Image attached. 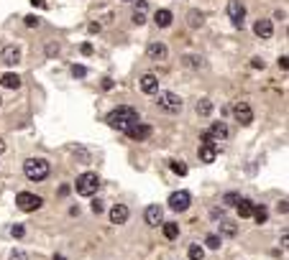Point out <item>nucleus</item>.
Here are the masks:
<instances>
[{
  "label": "nucleus",
  "mask_w": 289,
  "mask_h": 260,
  "mask_svg": "<svg viewBox=\"0 0 289 260\" xmlns=\"http://www.w3.org/2000/svg\"><path fill=\"white\" fill-rule=\"evenodd\" d=\"M39 23H41V20H39L36 16H26V26H28V28H33V26H39Z\"/></svg>",
  "instance_id": "obj_36"
},
{
  "label": "nucleus",
  "mask_w": 289,
  "mask_h": 260,
  "mask_svg": "<svg viewBox=\"0 0 289 260\" xmlns=\"http://www.w3.org/2000/svg\"><path fill=\"white\" fill-rule=\"evenodd\" d=\"M251 66H253V69H264V59H251Z\"/></svg>",
  "instance_id": "obj_39"
},
{
  "label": "nucleus",
  "mask_w": 289,
  "mask_h": 260,
  "mask_svg": "<svg viewBox=\"0 0 289 260\" xmlns=\"http://www.w3.org/2000/svg\"><path fill=\"white\" fill-rule=\"evenodd\" d=\"M141 92H146V95L159 92V77L156 74H143L141 77Z\"/></svg>",
  "instance_id": "obj_15"
},
{
  "label": "nucleus",
  "mask_w": 289,
  "mask_h": 260,
  "mask_svg": "<svg viewBox=\"0 0 289 260\" xmlns=\"http://www.w3.org/2000/svg\"><path fill=\"white\" fill-rule=\"evenodd\" d=\"M146 56H149L151 61H164L166 56H169V49H166V43H161V41H154V43H149Z\"/></svg>",
  "instance_id": "obj_10"
},
{
  "label": "nucleus",
  "mask_w": 289,
  "mask_h": 260,
  "mask_svg": "<svg viewBox=\"0 0 289 260\" xmlns=\"http://www.w3.org/2000/svg\"><path fill=\"white\" fill-rule=\"evenodd\" d=\"M33 5H39V8H46V0H31Z\"/></svg>",
  "instance_id": "obj_43"
},
{
  "label": "nucleus",
  "mask_w": 289,
  "mask_h": 260,
  "mask_svg": "<svg viewBox=\"0 0 289 260\" xmlns=\"http://www.w3.org/2000/svg\"><path fill=\"white\" fill-rule=\"evenodd\" d=\"M187 23H190L192 28H197V26L205 23V16L200 13V10H190V13H187Z\"/></svg>",
  "instance_id": "obj_24"
},
{
  "label": "nucleus",
  "mask_w": 289,
  "mask_h": 260,
  "mask_svg": "<svg viewBox=\"0 0 289 260\" xmlns=\"http://www.w3.org/2000/svg\"><path fill=\"white\" fill-rule=\"evenodd\" d=\"M192 204V194L190 191H174L169 197V209L172 212H187Z\"/></svg>",
  "instance_id": "obj_7"
},
{
  "label": "nucleus",
  "mask_w": 289,
  "mask_h": 260,
  "mask_svg": "<svg viewBox=\"0 0 289 260\" xmlns=\"http://www.w3.org/2000/svg\"><path fill=\"white\" fill-rule=\"evenodd\" d=\"M92 51H95V49H92V43H87V41H85V43H82V54H85V56H92Z\"/></svg>",
  "instance_id": "obj_38"
},
{
  "label": "nucleus",
  "mask_w": 289,
  "mask_h": 260,
  "mask_svg": "<svg viewBox=\"0 0 289 260\" xmlns=\"http://www.w3.org/2000/svg\"><path fill=\"white\" fill-rule=\"evenodd\" d=\"M202 143H215L213 138H210V133L205 130V133H200V145H202Z\"/></svg>",
  "instance_id": "obj_37"
},
{
  "label": "nucleus",
  "mask_w": 289,
  "mask_h": 260,
  "mask_svg": "<svg viewBox=\"0 0 289 260\" xmlns=\"http://www.w3.org/2000/svg\"><path fill=\"white\" fill-rule=\"evenodd\" d=\"M238 214H241V217H251V214H253V207H256V204H253V201L251 199H238Z\"/></svg>",
  "instance_id": "obj_21"
},
{
  "label": "nucleus",
  "mask_w": 289,
  "mask_h": 260,
  "mask_svg": "<svg viewBox=\"0 0 289 260\" xmlns=\"http://www.w3.org/2000/svg\"><path fill=\"white\" fill-rule=\"evenodd\" d=\"M0 84L8 87V89H18V87H21V77H18V74H13V72H8V74L0 77Z\"/></svg>",
  "instance_id": "obj_20"
},
{
  "label": "nucleus",
  "mask_w": 289,
  "mask_h": 260,
  "mask_svg": "<svg viewBox=\"0 0 289 260\" xmlns=\"http://www.w3.org/2000/svg\"><path fill=\"white\" fill-rule=\"evenodd\" d=\"M253 33H256L259 39H271V33H274L271 20L269 18H259L256 23H253Z\"/></svg>",
  "instance_id": "obj_13"
},
{
  "label": "nucleus",
  "mask_w": 289,
  "mask_h": 260,
  "mask_svg": "<svg viewBox=\"0 0 289 260\" xmlns=\"http://www.w3.org/2000/svg\"><path fill=\"white\" fill-rule=\"evenodd\" d=\"M100 189V176L92 174V171H85L77 176V181H74V191L80 197H92L95 191Z\"/></svg>",
  "instance_id": "obj_3"
},
{
  "label": "nucleus",
  "mask_w": 289,
  "mask_h": 260,
  "mask_svg": "<svg viewBox=\"0 0 289 260\" xmlns=\"http://www.w3.org/2000/svg\"><path fill=\"white\" fill-rule=\"evenodd\" d=\"M41 204H44V199L36 197V194H31V191H21V194L16 197V207H18L21 212H26V214L41 209Z\"/></svg>",
  "instance_id": "obj_4"
},
{
  "label": "nucleus",
  "mask_w": 289,
  "mask_h": 260,
  "mask_svg": "<svg viewBox=\"0 0 289 260\" xmlns=\"http://www.w3.org/2000/svg\"><path fill=\"white\" fill-rule=\"evenodd\" d=\"M49 171H51V166L46 158H26L23 161V174L28 181H44L49 176Z\"/></svg>",
  "instance_id": "obj_2"
},
{
  "label": "nucleus",
  "mask_w": 289,
  "mask_h": 260,
  "mask_svg": "<svg viewBox=\"0 0 289 260\" xmlns=\"http://www.w3.org/2000/svg\"><path fill=\"white\" fill-rule=\"evenodd\" d=\"M207 133H210V138H213L215 143H218V140H228V135H230V130H228V125H225L223 120H215L213 125H210Z\"/></svg>",
  "instance_id": "obj_12"
},
{
  "label": "nucleus",
  "mask_w": 289,
  "mask_h": 260,
  "mask_svg": "<svg viewBox=\"0 0 289 260\" xmlns=\"http://www.w3.org/2000/svg\"><path fill=\"white\" fill-rule=\"evenodd\" d=\"M128 207L126 204H115L113 209H110V222L113 224H126V220H128Z\"/></svg>",
  "instance_id": "obj_16"
},
{
  "label": "nucleus",
  "mask_w": 289,
  "mask_h": 260,
  "mask_svg": "<svg viewBox=\"0 0 289 260\" xmlns=\"http://www.w3.org/2000/svg\"><path fill=\"white\" fill-rule=\"evenodd\" d=\"M143 222H146L149 227H159V224L164 222V209L159 204L146 207V212H143Z\"/></svg>",
  "instance_id": "obj_8"
},
{
  "label": "nucleus",
  "mask_w": 289,
  "mask_h": 260,
  "mask_svg": "<svg viewBox=\"0 0 289 260\" xmlns=\"http://www.w3.org/2000/svg\"><path fill=\"white\" fill-rule=\"evenodd\" d=\"M228 18L236 28H243V23H246V5H243L241 0H230L228 3Z\"/></svg>",
  "instance_id": "obj_6"
},
{
  "label": "nucleus",
  "mask_w": 289,
  "mask_h": 260,
  "mask_svg": "<svg viewBox=\"0 0 289 260\" xmlns=\"http://www.w3.org/2000/svg\"><path fill=\"white\" fill-rule=\"evenodd\" d=\"M90 209H92L95 214H100V212H103V209H105V204H103V199H95V201H92V204H90Z\"/></svg>",
  "instance_id": "obj_32"
},
{
  "label": "nucleus",
  "mask_w": 289,
  "mask_h": 260,
  "mask_svg": "<svg viewBox=\"0 0 289 260\" xmlns=\"http://www.w3.org/2000/svg\"><path fill=\"white\" fill-rule=\"evenodd\" d=\"M46 51H49V56H54V54H59V46H49Z\"/></svg>",
  "instance_id": "obj_44"
},
{
  "label": "nucleus",
  "mask_w": 289,
  "mask_h": 260,
  "mask_svg": "<svg viewBox=\"0 0 289 260\" xmlns=\"http://www.w3.org/2000/svg\"><path fill=\"white\" fill-rule=\"evenodd\" d=\"M218 158V143H202L200 145V161L202 163H213Z\"/></svg>",
  "instance_id": "obj_14"
},
{
  "label": "nucleus",
  "mask_w": 289,
  "mask_h": 260,
  "mask_svg": "<svg viewBox=\"0 0 289 260\" xmlns=\"http://www.w3.org/2000/svg\"><path fill=\"white\" fill-rule=\"evenodd\" d=\"M10 235L16 237V240H21V237L26 235V230H23V224H13V227H10Z\"/></svg>",
  "instance_id": "obj_31"
},
{
  "label": "nucleus",
  "mask_w": 289,
  "mask_h": 260,
  "mask_svg": "<svg viewBox=\"0 0 289 260\" xmlns=\"http://www.w3.org/2000/svg\"><path fill=\"white\" fill-rule=\"evenodd\" d=\"M10 260H28V255L23 250H13V255H10Z\"/></svg>",
  "instance_id": "obj_35"
},
{
  "label": "nucleus",
  "mask_w": 289,
  "mask_h": 260,
  "mask_svg": "<svg viewBox=\"0 0 289 260\" xmlns=\"http://www.w3.org/2000/svg\"><path fill=\"white\" fill-rule=\"evenodd\" d=\"M210 112H213V102H210V100H200L197 102V115L200 118H210Z\"/></svg>",
  "instance_id": "obj_25"
},
{
  "label": "nucleus",
  "mask_w": 289,
  "mask_h": 260,
  "mask_svg": "<svg viewBox=\"0 0 289 260\" xmlns=\"http://www.w3.org/2000/svg\"><path fill=\"white\" fill-rule=\"evenodd\" d=\"M220 242H223V240H220V235H207V237H205V245L210 247V250H218Z\"/></svg>",
  "instance_id": "obj_29"
},
{
  "label": "nucleus",
  "mask_w": 289,
  "mask_h": 260,
  "mask_svg": "<svg viewBox=\"0 0 289 260\" xmlns=\"http://www.w3.org/2000/svg\"><path fill=\"white\" fill-rule=\"evenodd\" d=\"M279 212H282V214H287V199H282V201H279Z\"/></svg>",
  "instance_id": "obj_42"
},
{
  "label": "nucleus",
  "mask_w": 289,
  "mask_h": 260,
  "mask_svg": "<svg viewBox=\"0 0 289 260\" xmlns=\"http://www.w3.org/2000/svg\"><path fill=\"white\" fill-rule=\"evenodd\" d=\"M187 255H190V260H202L205 258V250H202V245H190Z\"/></svg>",
  "instance_id": "obj_27"
},
{
  "label": "nucleus",
  "mask_w": 289,
  "mask_h": 260,
  "mask_svg": "<svg viewBox=\"0 0 289 260\" xmlns=\"http://www.w3.org/2000/svg\"><path fill=\"white\" fill-rule=\"evenodd\" d=\"M113 87H115L113 79H103V89H113Z\"/></svg>",
  "instance_id": "obj_40"
},
{
  "label": "nucleus",
  "mask_w": 289,
  "mask_h": 260,
  "mask_svg": "<svg viewBox=\"0 0 289 260\" xmlns=\"http://www.w3.org/2000/svg\"><path fill=\"white\" fill-rule=\"evenodd\" d=\"M184 64L187 66H200L202 61H200V56H184Z\"/></svg>",
  "instance_id": "obj_33"
},
{
  "label": "nucleus",
  "mask_w": 289,
  "mask_h": 260,
  "mask_svg": "<svg viewBox=\"0 0 289 260\" xmlns=\"http://www.w3.org/2000/svg\"><path fill=\"white\" fill-rule=\"evenodd\" d=\"M156 105L161 110H166V112H179L184 102H182V97L174 95V92H159L156 95Z\"/></svg>",
  "instance_id": "obj_5"
},
{
  "label": "nucleus",
  "mask_w": 289,
  "mask_h": 260,
  "mask_svg": "<svg viewBox=\"0 0 289 260\" xmlns=\"http://www.w3.org/2000/svg\"><path fill=\"white\" fill-rule=\"evenodd\" d=\"M0 56H3V61H5L8 66H13V64H18V61H21V49L10 43V46H5V49H3V54H0Z\"/></svg>",
  "instance_id": "obj_19"
},
{
  "label": "nucleus",
  "mask_w": 289,
  "mask_h": 260,
  "mask_svg": "<svg viewBox=\"0 0 289 260\" xmlns=\"http://www.w3.org/2000/svg\"><path fill=\"white\" fill-rule=\"evenodd\" d=\"M85 74H87L85 66H80V64H74V66H72V77H85Z\"/></svg>",
  "instance_id": "obj_34"
},
{
  "label": "nucleus",
  "mask_w": 289,
  "mask_h": 260,
  "mask_svg": "<svg viewBox=\"0 0 289 260\" xmlns=\"http://www.w3.org/2000/svg\"><path fill=\"white\" fill-rule=\"evenodd\" d=\"M233 115H236V120L241 122V125H251V122H253V110H251L248 102H236Z\"/></svg>",
  "instance_id": "obj_9"
},
{
  "label": "nucleus",
  "mask_w": 289,
  "mask_h": 260,
  "mask_svg": "<svg viewBox=\"0 0 289 260\" xmlns=\"http://www.w3.org/2000/svg\"><path fill=\"white\" fill-rule=\"evenodd\" d=\"M3 151H5V140H3V138H0V153H3Z\"/></svg>",
  "instance_id": "obj_46"
},
{
  "label": "nucleus",
  "mask_w": 289,
  "mask_h": 260,
  "mask_svg": "<svg viewBox=\"0 0 289 260\" xmlns=\"http://www.w3.org/2000/svg\"><path fill=\"white\" fill-rule=\"evenodd\" d=\"M151 133H154V130H151V125H143V122H136V125H133L126 135H128L131 140H149V138H151Z\"/></svg>",
  "instance_id": "obj_11"
},
{
  "label": "nucleus",
  "mask_w": 289,
  "mask_h": 260,
  "mask_svg": "<svg viewBox=\"0 0 289 260\" xmlns=\"http://www.w3.org/2000/svg\"><path fill=\"white\" fill-rule=\"evenodd\" d=\"M164 237L166 240H177V237H179V224L177 222H164Z\"/></svg>",
  "instance_id": "obj_22"
},
{
  "label": "nucleus",
  "mask_w": 289,
  "mask_h": 260,
  "mask_svg": "<svg viewBox=\"0 0 289 260\" xmlns=\"http://www.w3.org/2000/svg\"><path fill=\"white\" fill-rule=\"evenodd\" d=\"M238 199H241V194H238V191H228V194L223 197V201H225V204H228V207H233V204H238Z\"/></svg>",
  "instance_id": "obj_30"
},
{
  "label": "nucleus",
  "mask_w": 289,
  "mask_h": 260,
  "mask_svg": "<svg viewBox=\"0 0 289 260\" xmlns=\"http://www.w3.org/2000/svg\"><path fill=\"white\" fill-rule=\"evenodd\" d=\"M54 260H67L64 255H54Z\"/></svg>",
  "instance_id": "obj_47"
},
{
  "label": "nucleus",
  "mask_w": 289,
  "mask_h": 260,
  "mask_svg": "<svg viewBox=\"0 0 289 260\" xmlns=\"http://www.w3.org/2000/svg\"><path fill=\"white\" fill-rule=\"evenodd\" d=\"M146 10H149V3H146V0H138L136 8H133V23H136V26L146 23Z\"/></svg>",
  "instance_id": "obj_18"
},
{
  "label": "nucleus",
  "mask_w": 289,
  "mask_h": 260,
  "mask_svg": "<svg viewBox=\"0 0 289 260\" xmlns=\"http://www.w3.org/2000/svg\"><path fill=\"white\" fill-rule=\"evenodd\" d=\"M236 232H238V224H236V222H230V220H223V222H220V235L236 237Z\"/></svg>",
  "instance_id": "obj_23"
},
{
  "label": "nucleus",
  "mask_w": 289,
  "mask_h": 260,
  "mask_svg": "<svg viewBox=\"0 0 289 260\" xmlns=\"http://www.w3.org/2000/svg\"><path fill=\"white\" fill-rule=\"evenodd\" d=\"M169 168L177 176H187V163H182V161H169Z\"/></svg>",
  "instance_id": "obj_28"
},
{
  "label": "nucleus",
  "mask_w": 289,
  "mask_h": 260,
  "mask_svg": "<svg viewBox=\"0 0 289 260\" xmlns=\"http://www.w3.org/2000/svg\"><path fill=\"white\" fill-rule=\"evenodd\" d=\"M287 59H289V56H279V66H282V69H287V66H289Z\"/></svg>",
  "instance_id": "obj_41"
},
{
  "label": "nucleus",
  "mask_w": 289,
  "mask_h": 260,
  "mask_svg": "<svg viewBox=\"0 0 289 260\" xmlns=\"http://www.w3.org/2000/svg\"><path fill=\"white\" fill-rule=\"evenodd\" d=\"M100 31V23H90V33H97Z\"/></svg>",
  "instance_id": "obj_45"
},
{
  "label": "nucleus",
  "mask_w": 289,
  "mask_h": 260,
  "mask_svg": "<svg viewBox=\"0 0 289 260\" xmlns=\"http://www.w3.org/2000/svg\"><path fill=\"white\" fill-rule=\"evenodd\" d=\"M154 20H156V26H159V28H169V26H172V20H174V16H172V10H169V8H159L156 13H154Z\"/></svg>",
  "instance_id": "obj_17"
},
{
  "label": "nucleus",
  "mask_w": 289,
  "mask_h": 260,
  "mask_svg": "<svg viewBox=\"0 0 289 260\" xmlns=\"http://www.w3.org/2000/svg\"><path fill=\"white\" fill-rule=\"evenodd\" d=\"M105 120H108V125L115 128L118 133H128L133 125H136V122H141L138 112L133 110V107H128V105H120V107H115V110H110Z\"/></svg>",
  "instance_id": "obj_1"
},
{
  "label": "nucleus",
  "mask_w": 289,
  "mask_h": 260,
  "mask_svg": "<svg viewBox=\"0 0 289 260\" xmlns=\"http://www.w3.org/2000/svg\"><path fill=\"white\" fill-rule=\"evenodd\" d=\"M251 217L256 220L259 224H264L266 220H269V209H266L264 204H261V207H253V214H251Z\"/></svg>",
  "instance_id": "obj_26"
}]
</instances>
